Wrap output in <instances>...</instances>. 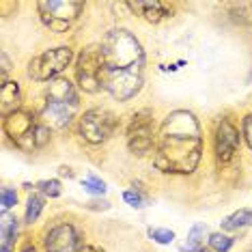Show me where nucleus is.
Segmentation results:
<instances>
[{"mask_svg": "<svg viewBox=\"0 0 252 252\" xmlns=\"http://www.w3.org/2000/svg\"><path fill=\"white\" fill-rule=\"evenodd\" d=\"M84 207L91 211H108L112 205H110V200H106V198H93V200H89Z\"/></svg>", "mask_w": 252, "mask_h": 252, "instance_id": "393cba45", "label": "nucleus"}, {"mask_svg": "<svg viewBox=\"0 0 252 252\" xmlns=\"http://www.w3.org/2000/svg\"><path fill=\"white\" fill-rule=\"evenodd\" d=\"M82 9L84 2H80V0H41V2H37L39 18L56 35L69 31L73 22L80 18Z\"/></svg>", "mask_w": 252, "mask_h": 252, "instance_id": "423d86ee", "label": "nucleus"}, {"mask_svg": "<svg viewBox=\"0 0 252 252\" xmlns=\"http://www.w3.org/2000/svg\"><path fill=\"white\" fill-rule=\"evenodd\" d=\"M0 205H2V211H9L11 207L18 205V192L13 188H2L0 192Z\"/></svg>", "mask_w": 252, "mask_h": 252, "instance_id": "5701e85b", "label": "nucleus"}, {"mask_svg": "<svg viewBox=\"0 0 252 252\" xmlns=\"http://www.w3.org/2000/svg\"><path fill=\"white\" fill-rule=\"evenodd\" d=\"M104 61V89L117 101L136 97L145 82L147 56L127 28H112L99 43Z\"/></svg>", "mask_w": 252, "mask_h": 252, "instance_id": "f257e3e1", "label": "nucleus"}, {"mask_svg": "<svg viewBox=\"0 0 252 252\" xmlns=\"http://www.w3.org/2000/svg\"><path fill=\"white\" fill-rule=\"evenodd\" d=\"M59 175H61V177H67V179H73V170L69 168V166H61V168H59Z\"/></svg>", "mask_w": 252, "mask_h": 252, "instance_id": "bb28decb", "label": "nucleus"}, {"mask_svg": "<svg viewBox=\"0 0 252 252\" xmlns=\"http://www.w3.org/2000/svg\"><path fill=\"white\" fill-rule=\"evenodd\" d=\"M78 87L89 95H95L104 89V61L99 45H87L76 61Z\"/></svg>", "mask_w": 252, "mask_h": 252, "instance_id": "0eeeda50", "label": "nucleus"}, {"mask_svg": "<svg viewBox=\"0 0 252 252\" xmlns=\"http://www.w3.org/2000/svg\"><path fill=\"white\" fill-rule=\"evenodd\" d=\"M39 192L48 198H59L61 196V181L59 179H41L37 183Z\"/></svg>", "mask_w": 252, "mask_h": 252, "instance_id": "4be33fe9", "label": "nucleus"}, {"mask_svg": "<svg viewBox=\"0 0 252 252\" xmlns=\"http://www.w3.org/2000/svg\"><path fill=\"white\" fill-rule=\"evenodd\" d=\"M127 7L140 18H145L149 24H159L164 18H170L173 13V9L159 0H136V2H127Z\"/></svg>", "mask_w": 252, "mask_h": 252, "instance_id": "f8f14e48", "label": "nucleus"}, {"mask_svg": "<svg viewBox=\"0 0 252 252\" xmlns=\"http://www.w3.org/2000/svg\"><path fill=\"white\" fill-rule=\"evenodd\" d=\"M43 205H45V198L41 192H32L31 196L26 200V211H24V222L26 224H35L39 220V216H41L43 211Z\"/></svg>", "mask_w": 252, "mask_h": 252, "instance_id": "f3484780", "label": "nucleus"}, {"mask_svg": "<svg viewBox=\"0 0 252 252\" xmlns=\"http://www.w3.org/2000/svg\"><path fill=\"white\" fill-rule=\"evenodd\" d=\"M117 129V117L106 108H91L80 117L78 131L89 145H101Z\"/></svg>", "mask_w": 252, "mask_h": 252, "instance_id": "6e6552de", "label": "nucleus"}, {"mask_svg": "<svg viewBox=\"0 0 252 252\" xmlns=\"http://www.w3.org/2000/svg\"><path fill=\"white\" fill-rule=\"evenodd\" d=\"M2 129L7 134V138L26 153L43 149L50 142V131H52L31 110H18L11 117L2 119Z\"/></svg>", "mask_w": 252, "mask_h": 252, "instance_id": "20e7f679", "label": "nucleus"}, {"mask_svg": "<svg viewBox=\"0 0 252 252\" xmlns=\"http://www.w3.org/2000/svg\"><path fill=\"white\" fill-rule=\"evenodd\" d=\"M73 61V50L69 45H59V48H50L45 52L37 54L35 59L28 63V76L35 82H54L59 76Z\"/></svg>", "mask_w": 252, "mask_h": 252, "instance_id": "39448f33", "label": "nucleus"}, {"mask_svg": "<svg viewBox=\"0 0 252 252\" xmlns=\"http://www.w3.org/2000/svg\"><path fill=\"white\" fill-rule=\"evenodd\" d=\"M156 145L153 136V110L142 108L131 114L127 123V149L134 156H147Z\"/></svg>", "mask_w": 252, "mask_h": 252, "instance_id": "1a4fd4ad", "label": "nucleus"}, {"mask_svg": "<svg viewBox=\"0 0 252 252\" xmlns=\"http://www.w3.org/2000/svg\"><path fill=\"white\" fill-rule=\"evenodd\" d=\"M239 145H242V136L235 123L231 119H220L214 134V151L218 164H231L239 153Z\"/></svg>", "mask_w": 252, "mask_h": 252, "instance_id": "9b49d317", "label": "nucleus"}, {"mask_svg": "<svg viewBox=\"0 0 252 252\" xmlns=\"http://www.w3.org/2000/svg\"><path fill=\"white\" fill-rule=\"evenodd\" d=\"M203 158L198 119L188 110H175L164 119L156 142L153 166L164 175H192Z\"/></svg>", "mask_w": 252, "mask_h": 252, "instance_id": "f03ea898", "label": "nucleus"}, {"mask_svg": "<svg viewBox=\"0 0 252 252\" xmlns=\"http://www.w3.org/2000/svg\"><path fill=\"white\" fill-rule=\"evenodd\" d=\"M147 235H149V239H153V242L159 244V246H168V244L175 242V231H170V228L149 226L147 228Z\"/></svg>", "mask_w": 252, "mask_h": 252, "instance_id": "412c9836", "label": "nucleus"}, {"mask_svg": "<svg viewBox=\"0 0 252 252\" xmlns=\"http://www.w3.org/2000/svg\"><path fill=\"white\" fill-rule=\"evenodd\" d=\"M80 108V95L76 87L67 78H59L50 82L45 101L41 108V123L50 129H65L73 121Z\"/></svg>", "mask_w": 252, "mask_h": 252, "instance_id": "7ed1b4c3", "label": "nucleus"}, {"mask_svg": "<svg viewBox=\"0 0 252 252\" xmlns=\"http://www.w3.org/2000/svg\"><path fill=\"white\" fill-rule=\"evenodd\" d=\"M20 252H37V248H35V246H32V244H26V246H24V248H22Z\"/></svg>", "mask_w": 252, "mask_h": 252, "instance_id": "c85d7f7f", "label": "nucleus"}, {"mask_svg": "<svg viewBox=\"0 0 252 252\" xmlns=\"http://www.w3.org/2000/svg\"><path fill=\"white\" fill-rule=\"evenodd\" d=\"M198 252H214V250H211V248H203V250H198Z\"/></svg>", "mask_w": 252, "mask_h": 252, "instance_id": "c756f323", "label": "nucleus"}, {"mask_svg": "<svg viewBox=\"0 0 252 252\" xmlns=\"http://www.w3.org/2000/svg\"><path fill=\"white\" fill-rule=\"evenodd\" d=\"M18 110H22V89L15 80H9L0 87V114L2 119H7Z\"/></svg>", "mask_w": 252, "mask_h": 252, "instance_id": "ddd939ff", "label": "nucleus"}, {"mask_svg": "<svg viewBox=\"0 0 252 252\" xmlns=\"http://www.w3.org/2000/svg\"><path fill=\"white\" fill-rule=\"evenodd\" d=\"M242 136H244L246 145H248L250 151H252V112L246 114V117L242 119Z\"/></svg>", "mask_w": 252, "mask_h": 252, "instance_id": "b1692460", "label": "nucleus"}, {"mask_svg": "<svg viewBox=\"0 0 252 252\" xmlns=\"http://www.w3.org/2000/svg\"><path fill=\"white\" fill-rule=\"evenodd\" d=\"M209 226L203 224V222H198V224H194L190 228V233H188L186 242L179 246V252H198L205 248V242H209Z\"/></svg>", "mask_w": 252, "mask_h": 252, "instance_id": "2eb2a0df", "label": "nucleus"}, {"mask_svg": "<svg viewBox=\"0 0 252 252\" xmlns=\"http://www.w3.org/2000/svg\"><path fill=\"white\" fill-rule=\"evenodd\" d=\"M0 61H2V67H0V87H2V84L9 82V80H7V73H9V69H11V63H9L7 52L0 54Z\"/></svg>", "mask_w": 252, "mask_h": 252, "instance_id": "a878e982", "label": "nucleus"}, {"mask_svg": "<svg viewBox=\"0 0 252 252\" xmlns=\"http://www.w3.org/2000/svg\"><path fill=\"white\" fill-rule=\"evenodd\" d=\"M123 200L134 209H142V207H147V205L151 203V198L142 192V188H136V186H131V190L123 192Z\"/></svg>", "mask_w": 252, "mask_h": 252, "instance_id": "a211bd4d", "label": "nucleus"}, {"mask_svg": "<svg viewBox=\"0 0 252 252\" xmlns=\"http://www.w3.org/2000/svg\"><path fill=\"white\" fill-rule=\"evenodd\" d=\"M80 252H104V250L97 248V246H84V248L80 250Z\"/></svg>", "mask_w": 252, "mask_h": 252, "instance_id": "cd10ccee", "label": "nucleus"}, {"mask_svg": "<svg viewBox=\"0 0 252 252\" xmlns=\"http://www.w3.org/2000/svg\"><path fill=\"white\" fill-rule=\"evenodd\" d=\"M233 242L235 239L231 237V235H226V233H222V231H218V233H211L209 235V248L214 250V252H228L233 248Z\"/></svg>", "mask_w": 252, "mask_h": 252, "instance_id": "aec40b11", "label": "nucleus"}, {"mask_svg": "<svg viewBox=\"0 0 252 252\" xmlns=\"http://www.w3.org/2000/svg\"><path fill=\"white\" fill-rule=\"evenodd\" d=\"M82 188H84V192L91 194V196H95V198H101L106 194V181L104 179H99L97 175H89L87 179H82Z\"/></svg>", "mask_w": 252, "mask_h": 252, "instance_id": "6ab92c4d", "label": "nucleus"}, {"mask_svg": "<svg viewBox=\"0 0 252 252\" xmlns=\"http://www.w3.org/2000/svg\"><path fill=\"white\" fill-rule=\"evenodd\" d=\"M222 233H231V231H239V228H248L252 226V209H239L235 214L226 216L224 220L220 222Z\"/></svg>", "mask_w": 252, "mask_h": 252, "instance_id": "dca6fc26", "label": "nucleus"}, {"mask_svg": "<svg viewBox=\"0 0 252 252\" xmlns=\"http://www.w3.org/2000/svg\"><path fill=\"white\" fill-rule=\"evenodd\" d=\"M84 235L82 231L71 224V222H54L43 235V248L45 252H80L84 248Z\"/></svg>", "mask_w": 252, "mask_h": 252, "instance_id": "9d476101", "label": "nucleus"}, {"mask_svg": "<svg viewBox=\"0 0 252 252\" xmlns=\"http://www.w3.org/2000/svg\"><path fill=\"white\" fill-rule=\"evenodd\" d=\"M20 220L9 211L0 214V252H13V246L18 242Z\"/></svg>", "mask_w": 252, "mask_h": 252, "instance_id": "4468645a", "label": "nucleus"}]
</instances>
